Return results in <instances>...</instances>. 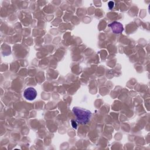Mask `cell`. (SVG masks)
I'll return each mask as SVG.
<instances>
[{
	"instance_id": "cell-5",
	"label": "cell",
	"mask_w": 150,
	"mask_h": 150,
	"mask_svg": "<svg viewBox=\"0 0 150 150\" xmlns=\"http://www.w3.org/2000/svg\"><path fill=\"white\" fill-rule=\"evenodd\" d=\"M114 2H112V1H110L108 2V6L109 7V8L111 9H112L113 7H114Z\"/></svg>"
},
{
	"instance_id": "cell-1",
	"label": "cell",
	"mask_w": 150,
	"mask_h": 150,
	"mask_svg": "<svg viewBox=\"0 0 150 150\" xmlns=\"http://www.w3.org/2000/svg\"><path fill=\"white\" fill-rule=\"evenodd\" d=\"M72 111L75 116L76 121L80 124H86L88 122L91 117V112L88 110L79 107H74Z\"/></svg>"
},
{
	"instance_id": "cell-2",
	"label": "cell",
	"mask_w": 150,
	"mask_h": 150,
	"mask_svg": "<svg viewBox=\"0 0 150 150\" xmlns=\"http://www.w3.org/2000/svg\"><path fill=\"white\" fill-rule=\"evenodd\" d=\"M23 96L28 100H33L37 96V91L33 87H28L24 90Z\"/></svg>"
},
{
	"instance_id": "cell-3",
	"label": "cell",
	"mask_w": 150,
	"mask_h": 150,
	"mask_svg": "<svg viewBox=\"0 0 150 150\" xmlns=\"http://www.w3.org/2000/svg\"><path fill=\"white\" fill-rule=\"evenodd\" d=\"M109 26L111 28L112 31L116 34H119L122 32L124 30L122 25L118 22H113L109 25Z\"/></svg>"
},
{
	"instance_id": "cell-4",
	"label": "cell",
	"mask_w": 150,
	"mask_h": 150,
	"mask_svg": "<svg viewBox=\"0 0 150 150\" xmlns=\"http://www.w3.org/2000/svg\"><path fill=\"white\" fill-rule=\"evenodd\" d=\"M71 125L73 127V128L74 129H77V124L76 122V121L75 120H71Z\"/></svg>"
}]
</instances>
